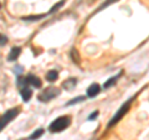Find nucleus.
<instances>
[{
  "mask_svg": "<svg viewBox=\"0 0 149 140\" xmlns=\"http://www.w3.org/2000/svg\"><path fill=\"white\" fill-rule=\"evenodd\" d=\"M71 125V116L70 115H62L58 116L57 119H55L52 123L50 124L49 130L51 133H60L62 130L67 129Z\"/></svg>",
  "mask_w": 149,
  "mask_h": 140,
  "instance_id": "1",
  "label": "nucleus"
},
{
  "mask_svg": "<svg viewBox=\"0 0 149 140\" xmlns=\"http://www.w3.org/2000/svg\"><path fill=\"white\" fill-rule=\"evenodd\" d=\"M61 91L56 87H49V88H45V89L37 96V99L40 102H50L51 99H54L55 97L60 96Z\"/></svg>",
  "mask_w": 149,
  "mask_h": 140,
  "instance_id": "4",
  "label": "nucleus"
},
{
  "mask_svg": "<svg viewBox=\"0 0 149 140\" xmlns=\"http://www.w3.org/2000/svg\"><path fill=\"white\" fill-rule=\"evenodd\" d=\"M63 4H65V0H62V1H60L58 4H56L55 6H52V8H51L50 14H52V12H55V11H57V9H58V8H61V6L63 5Z\"/></svg>",
  "mask_w": 149,
  "mask_h": 140,
  "instance_id": "17",
  "label": "nucleus"
},
{
  "mask_svg": "<svg viewBox=\"0 0 149 140\" xmlns=\"http://www.w3.org/2000/svg\"><path fill=\"white\" fill-rule=\"evenodd\" d=\"M27 85V81H26V77H19L17 78V86L22 88V87H26Z\"/></svg>",
  "mask_w": 149,
  "mask_h": 140,
  "instance_id": "16",
  "label": "nucleus"
},
{
  "mask_svg": "<svg viewBox=\"0 0 149 140\" xmlns=\"http://www.w3.org/2000/svg\"><path fill=\"white\" fill-rule=\"evenodd\" d=\"M19 113H20V107H15V108H11V109L6 110L5 113L0 116V132H1L9 123H11L13 120L19 115Z\"/></svg>",
  "mask_w": 149,
  "mask_h": 140,
  "instance_id": "2",
  "label": "nucleus"
},
{
  "mask_svg": "<svg viewBox=\"0 0 149 140\" xmlns=\"http://www.w3.org/2000/svg\"><path fill=\"white\" fill-rule=\"evenodd\" d=\"M20 53H21V49H20V47H13V49L10 50V53L8 55V61H9V62L15 61V60L19 58Z\"/></svg>",
  "mask_w": 149,
  "mask_h": 140,
  "instance_id": "8",
  "label": "nucleus"
},
{
  "mask_svg": "<svg viewBox=\"0 0 149 140\" xmlns=\"http://www.w3.org/2000/svg\"><path fill=\"white\" fill-rule=\"evenodd\" d=\"M6 44H8V37L5 35L0 34V46H4V45H6Z\"/></svg>",
  "mask_w": 149,
  "mask_h": 140,
  "instance_id": "18",
  "label": "nucleus"
},
{
  "mask_svg": "<svg viewBox=\"0 0 149 140\" xmlns=\"http://www.w3.org/2000/svg\"><path fill=\"white\" fill-rule=\"evenodd\" d=\"M83 100H86V97L85 96H80V97H76V98H73L72 100H70L66 103V105H73V104H77V103H81V102Z\"/></svg>",
  "mask_w": 149,
  "mask_h": 140,
  "instance_id": "13",
  "label": "nucleus"
},
{
  "mask_svg": "<svg viewBox=\"0 0 149 140\" xmlns=\"http://www.w3.org/2000/svg\"><path fill=\"white\" fill-rule=\"evenodd\" d=\"M101 92V87L98 83H92V85L87 88V97L88 98H95Z\"/></svg>",
  "mask_w": 149,
  "mask_h": 140,
  "instance_id": "6",
  "label": "nucleus"
},
{
  "mask_svg": "<svg viewBox=\"0 0 149 140\" xmlns=\"http://www.w3.org/2000/svg\"><path fill=\"white\" fill-rule=\"evenodd\" d=\"M97 115H98V112H92V113L88 115V120H95L96 118H97Z\"/></svg>",
  "mask_w": 149,
  "mask_h": 140,
  "instance_id": "19",
  "label": "nucleus"
},
{
  "mask_svg": "<svg viewBox=\"0 0 149 140\" xmlns=\"http://www.w3.org/2000/svg\"><path fill=\"white\" fill-rule=\"evenodd\" d=\"M46 79H47L49 82H55L58 79V72L56 71V69H51V71L47 72L46 74Z\"/></svg>",
  "mask_w": 149,
  "mask_h": 140,
  "instance_id": "11",
  "label": "nucleus"
},
{
  "mask_svg": "<svg viewBox=\"0 0 149 140\" xmlns=\"http://www.w3.org/2000/svg\"><path fill=\"white\" fill-rule=\"evenodd\" d=\"M76 85H77V78H68L62 83V87L66 91H72Z\"/></svg>",
  "mask_w": 149,
  "mask_h": 140,
  "instance_id": "9",
  "label": "nucleus"
},
{
  "mask_svg": "<svg viewBox=\"0 0 149 140\" xmlns=\"http://www.w3.org/2000/svg\"><path fill=\"white\" fill-rule=\"evenodd\" d=\"M14 72H16V73H21V72H22V67H21V66L15 67V68H14Z\"/></svg>",
  "mask_w": 149,
  "mask_h": 140,
  "instance_id": "20",
  "label": "nucleus"
},
{
  "mask_svg": "<svg viewBox=\"0 0 149 140\" xmlns=\"http://www.w3.org/2000/svg\"><path fill=\"white\" fill-rule=\"evenodd\" d=\"M71 58H72L73 62L80 64V56H78V52H77L76 49H72V51H71Z\"/></svg>",
  "mask_w": 149,
  "mask_h": 140,
  "instance_id": "14",
  "label": "nucleus"
},
{
  "mask_svg": "<svg viewBox=\"0 0 149 140\" xmlns=\"http://www.w3.org/2000/svg\"><path fill=\"white\" fill-rule=\"evenodd\" d=\"M120 76H122V72H119L117 76H114V77H111L108 81H107L104 85H103V88H104V89H107V88H109V87H112L113 85H116V83H117V81H118V78H119Z\"/></svg>",
  "mask_w": 149,
  "mask_h": 140,
  "instance_id": "10",
  "label": "nucleus"
},
{
  "mask_svg": "<svg viewBox=\"0 0 149 140\" xmlns=\"http://www.w3.org/2000/svg\"><path fill=\"white\" fill-rule=\"evenodd\" d=\"M20 94L22 97V100L25 102V103H27L30 99H31V97H32V89H30L29 87H22L20 88Z\"/></svg>",
  "mask_w": 149,
  "mask_h": 140,
  "instance_id": "7",
  "label": "nucleus"
},
{
  "mask_svg": "<svg viewBox=\"0 0 149 140\" xmlns=\"http://www.w3.org/2000/svg\"><path fill=\"white\" fill-rule=\"evenodd\" d=\"M45 133V130L42 129V128H40V129H37V130H35L34 133H32L29 138H27L26 140H36V139H39L40 137H42V134Z\"/></svg>",
  "mask_w": 149,
  "mask_h": 140,
  "instance_id": "12",
  "label": "nucleus"
},
{
  "mask_svg": "<svg viewBox=\"0 0 149 140\" xmlns=\"http://www.w3.org/2000/svg\"><path fill=\"white\" fill-rule=\"evenodd\" d=\"M26 81H27V85H31L32 87L35 88H41V86H42V82H41V79L35 76V74H27L26 76Z\"/></svg>",
  "mask_w": 149,
  "mask_h": 140,
  "instance_id": "5",
  "label": "nucleus"
},
{
  "mask_svg": "<svg viewBox=\"0 0 149 140\" xmlns=\"http://www.w3.org/2000/svg\"><path fill=\"white\" fill-rule=\"evenodd\" d=\"M42 17H45V15H31V16L24 17L22 20H25V21H37V20H40V19H42Z\"/></svg>",
  "mask_w": 149,
  "mask_h": 140,
  "instance_id": "15",
  "label": "nucleus"
},
{
  "mask_svg": "<svg viewBox=\"0 0 149 140\" xmlns=\"http://www.w3.org/2000/svg\"><path fill=\"white\" fill-rule=\"evenodd\" d=\"M132 100H133V98H130V99H129L128 102H125V103H124L122 107H120V108L118 109L117 113H116L113 116H112V119L109 120V123H108V125H107V128L109 129L111 127H113L114 124H117V123L119 122V120L123 118L124 114L129 110V108H130V103H132Z\"/></svg>",
  "mask_w": 149,
  "mask_h": 140,
  "instance_id": "3",
  "label": "nucleus"
},
{
  "mask_svg": "<svg viewBox=\"0 0 149 140\" xmlns=\"http://www.w3.org/2000/svg\"><path fill=\"white\" fill-rule=\"evenodd\" d=\"M0 8H1V4H0Z\"/></svg>",
  "mask_w": 149,
  "mask_h": 140,
  "instance_id": "21",
  "label": "nucleus"
}]
</instances>
